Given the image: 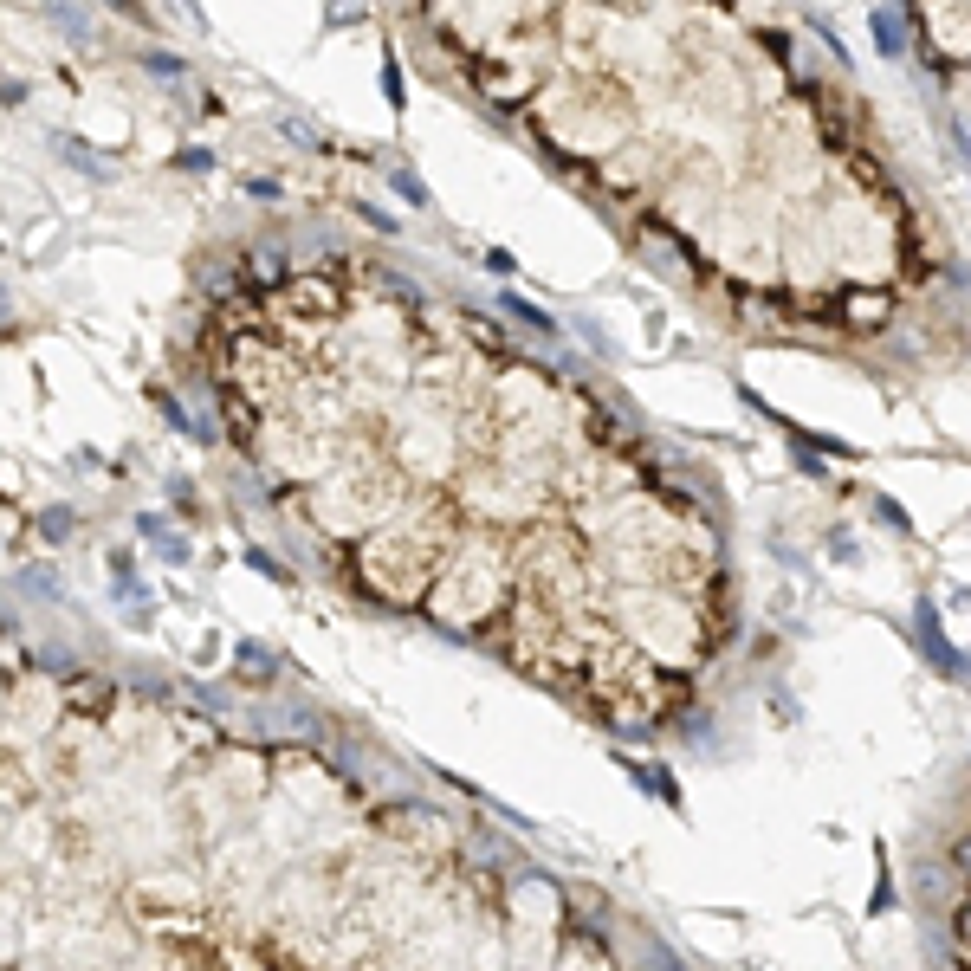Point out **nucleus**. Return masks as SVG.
I'll list each match as a JSON object with an SVG mask.
<instances>
[{"instance_id": "obj_3", "label": "nucleus", "mask_w": 971, "mask_h": 971, "mask_svg": "<svg viewBox=\"0 0 971 971\" xmlns=\"http://www.w3.org/2000/svg\"><path fill=\"white\" fill-rule=\"evenodd\" d=\"M907 7H913V46L933 65L952 123H959V143L971 149V0H907Z\"/></svg>"}, {"instance_id": "obj_1", "label": "nucleus", "mask_w": 971, "mask_h": 971, "mask_svg": "<svg viewBox=\"0 0 971 971\" xmlns=\"http://www.w3.org/2000/svg\"><path fill=\"white\" fill-rule=\"evenodd\" d=\"M201 389L259 499L363 596L654 732L732 641L719 531L648 434L369 259L208 272Z\"/></svg>"}, {"instance_id": "obj_2", "label": "nucleus", "mask_w": 971, "mask_h": 971, "mask_svg": "<svg viewBox=\"0 0 971 971\" xmlns=\"http://www.w3.org/2000/svg\"><path fill=\"white\" fill-rule=\"evenodd\" d=\"M467 91L745 337H926L952 272L842 85L732 0H415Z\"/></svg>"}]
</instances>
